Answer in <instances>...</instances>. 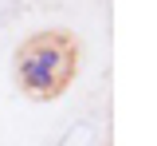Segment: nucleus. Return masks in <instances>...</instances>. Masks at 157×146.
Returning <instances> with one entry per match:
<instances>
[{
	"label": "nucleus",
	"mask_w": 157,
	"mask_h": 146,
	"mask_svg": "<svg viewBox=\"0 0 157 146\" xmlns=\"http://www.w3.org/2000/svg\"><path fill=\"white\" fill-rule=\"evenodd\" d=\"M63 67V51L55 43H36L20 55V83L28 91H51Z\"/></svg>",
	"instance_id": "nucleus-1"
},
{
	"label": "nucleus",
	"mask_w": 157,
	"mask_h": 146,
	"mask_svg": "<svg viewBox=\"0 0 157 146\" xmlns=\"http://www.w3.org/2000/svg\"><path fill=\"white\" fill-rule=\"evenodd\" d=\"M90 142H94V126L90 123H75L67 130V138H63V146H90Z\"/></svg>",
	"instance_id": "nucleus-2"
}]
</instances>
